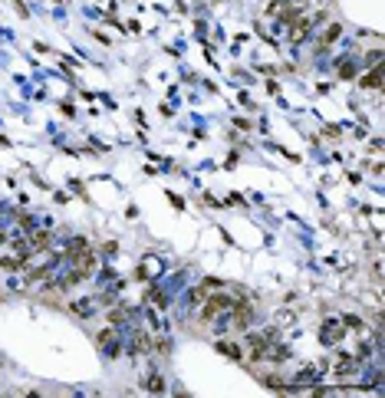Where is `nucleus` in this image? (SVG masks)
I'll return each instance as SVG.
<instances>
[{"instance_id":"f257e3e1","label":"nucleus","mask_w":385,"mask_h":398,"mask_svg":"<svg viewBox=\"0 0 385 398\" xmlns=\"http://www.w3.org/2000/svg\"><path fill=\"white\" fill-rule=\"evenodd\" d=\"M231 309V296H224V293H218V296H207L204 306H201V323H214L220 313H227Z\"/></svg>"},{"instance_id":"f03ea898","label":"nucleus","mask_w":385,"mask_h":398,"mask_svg":"<svg viewBox=\"0 0 385 398\" xmlns=\"http://www.w3.org/2000/svg\"><path fill=\"white\" fill-rule=\"evenodd\" d=\"M227 313H231V316H227V319H231V329H247L250 323H254V309H250L247 303H237V306L231 303V309H227Z\"/></svg>"},{"instance_id":"7ed1b4c3","label":"nucleus","mask_w":385,"mask_h":398,"mask_svg":"<svg viewBox=\"0 0 385 398\" xmlns=\"http://www.w3.org/2000/svg\"><path fill=\"white\" fill-rule=\"evenodd\" d=\"M332 369H336V375H352L359 369V362L352 356H336L332 359Z\"/></svg>"},{"instance_id":"20e7f679","label":"nucleus","mask_w":385,"mask_h":398,"mask_svg":"<svg viewBox=\"0 0 385 398\" xmlns=\"http://www.w3.org/2000/svg\"><path fill=\"white\" fill-rule=\"evenodd\" d=\"M43 247H50V234H46V231H37L33 237H30L27 250H43Z\"/></svg>"},{"instance_id":"39448f33","label":"nucleus","mask_w":385,"mask_h":398,"mask_svg":"<svg viewBox=\"0 0 385 398\" xmlns=\"http://www.w3.org/2000/svg\"><path fill=\"white\" fill-rule=\"evenodd\" d=\"M379 83H382V72H379V69H372L369 76H362V86H366V89H379Z\"/></svg>"},{"instance_id":"423d86ee","label":"nucleus","mask_w":385,"mask_h":398,"mask_svg":"<svg viewBox=\"0 0 385 398\" xmlns=\"http://www.w3.org/2000/svg\"><path fill=\"white\" fill-rule=\"evenodd\" d=\"M96 343L102 345V349H112V343H115V332H112V329L99 332V336H96ZM112 352H115V349H112Z\"/></svg>"},{"instance_id":"0eeeda50","label":"nucleus","mask_w":385,"mask_h":398,"mask_svg":"<svg viewBox=\"0 0 385 398\" xmlns=\"http://www.w3.org/2000/svg\"><path fill=\"white\" fill-rule=\"evenodd\" d=\"M145 388H148V392H155V395H162V392H165V382H162L158 375H148V382H145Z\"/></svg>"},{"instance_id":"6e6552de","label":"nucleus","mask_w":385,"mask_h":398,"mask_svg":"<svg viewBox=\"0 0 385 398\" xmlns=\"http://www.w3.org/2000/svg\"><path fill=\"white\" fill-rule=\"evenodd\" d=\"M336 36H339V23H332V27L326 30V36H323V40H319V50H326V46H330V43L336 40Z\"/></svg>"},{"instance_id":"1a4fd4ad","label":"nucleus","mask_w":385,"mask_h":398,"mask_svg":"<svg viewBox=\"0 0 385 398\" xmlns=\"http://www.w3.org/2000/svg\"><path fill=\"white\" fill-rule=\"evenodd\" d=\"M218 349L224 352V356H231V359H240V349H237L234 343H218Z\"/></svg>"},{"instance_id":"9d476101","label":"nucleus","mask_w":385,"mask_h":398,"mask_svg":"<svg viewBox=\"0 0 385 398\" xmlns=\"http://www.w3.org/2000/svg\"><path fill=\"white\" fill-rule=\"evenodd\" d=\"M0 267H3V270H20V267H23V260H17V257H3V260H0Z\"/></svg>"}]
</instances>
